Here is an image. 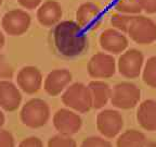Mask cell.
<instances>
[{
  "label": "cell",
  "mask_w": 156,
  "mask_h": 147,
  "mask_svg": "<svg viewBox=\"0 0 156 147\" xmlns=\"http://www.w3.org/2000/svg\"><path fill=\"white\" fill-rule=\"evenodd\" d=\"M53 42L61 56L74 58L83 55L88 49V36L76 21L65 20L54 26Z\"/></svg>",
  "instance_id": "6da1fadb"
},
{
  "label": "cell",
  "mask_w": 156,
  "mask_h": 147,
  "mask_svg": "<svg viewBox=\"0 0 156 147\" xmlns=\"http://www.w3.org/2000/svg\"><path fill=\"white\" fill-rule=\"evenodd\" d=\"M20 118L27 127L39 129L48 123L50 119V107L44 99L32 98L22 106Z\"/></svg>",
  "instance_id": "7a4b0ae2"
},
{
  "label": "cell",
  "mask_w": 156,
  "mask_h": 147,
  "mask_svg": "<svg viewBox=\"0 0 156 147\" xmlns=\"http://www.w3.org/2000/svg\"><path fill=\"white\" fill-rule=\"evenodd\" d=\"M62 103L67 108L78 113H86L92 109L90 91L86 84L75 82L67 86L62 93Z\"/></svg>",
  "instance_id": "3957f363"
},
{
  "label": "cell",
  "mask_w": 156,
  "mask_h": 147,
  "mask_svg": "<svg viewBox=\"0 0 156 147\" xmlns=\"http://www.w3.org/2000/svg\"><path fill=\"white\" fill-rule=\"evenodd\" d=\"M127 35L139 45H150L156 40V23L151 17L136 14L130 21Z\"/></svg>",
  "instance_id": "277c9868"
},
{
  "label": "cell",
  "mask_w": 156,
  "mask_h": 147,
  "mask_svg": "<svg viewBox=\"0 0 156 147\" xmlns=\"http://www.w3.org/2000/svg\"><path fill=\"white\" fill-rule=\"evenodd\" d=\"M141 98V91L131 82H120L112 88L111 104L118 109H132L136 107Z\"/></svg>",
  "instance_id": "5b68a950"
},
{
  "label": "cell",
  "mask_w": 156,
  "mask_h": 147,
  "mask_svg": "<svg viewBox=\"0 0 156 147\" xmlns=\"http://www.w3.org/2000/svg\"><path fill=\"white\" fill-rule=\"evenodd\" d=\"M32 24V17L23 9L7 11L1 19V27L10 36H22Z\"/></svg>",
  "instance_id": "8992f818"
},
{
  "label": "cell",
  "mask_w": 156,
  "mask_h": 147,
  "mask_svg": "<svg viewBox=\"0 0 156 147\" xmlns=\"http://www.w3.org/2000/svg\"><path fill=\"white\" fill-rule=\"evenodd\" d=\"M117 70V62L113 55L107 52H97L88 61V74L94 80L110 78Z\"/></svg>",
  "instance_id": "52a82bcc"
},
{
  "label": "cell",
  "mask_w": 156,
  "mask_h": 147,
  "mask_svg": "<svg viewBox=\"0 0 156 147\" xmlns=\"http://www.w3.org/2000/svg\"><path fill=\"white\" fill-rule=\"evenodd\" d=\"M144 56L136 48L126 49L117 61V70L126 78H136L142 73Z\"/></svg>",
  "instance_id": "ba28073f"
},
{
  "label": "cell",
  "mask_w": 156,
  "mask_h": 147,
  "mask_svg": "<svg viewBox=\"0 0 156 147\" xmlns=\"http://www.w3.org/2000/svg\"><path fill=\"white\" fill-rule=\"evenodd\" d=\"M124 127V118L119 111L114 109H104L97 115V129L106 138H113L122 132Z\"/></svg>",
  "instance_id": "9c48e42d"
},
{
  "label": "cell",
  "mask_w": 156,
  "mask_h": 147,
  "mask_svg": "<svg viewBox=\"0 0 156 147\" xmlns=\"http://www.w3.org/2000/svg\"><path fill=\"white\" fill-rule=\"evenodd\" d=\"M53 125L55 130L60 134L72 135L79 132L83 126V119L78 112L72 110L69 108H62L58 109L53 115Z\"/></svg>",
  "instance_id": "30bf717a"
},
{
  "label": "cell",
  "mask_w": 156,
  "mask_h": 147,
  "mask_svg": "<svg viewBox=\"0 0 156 147\" xmlns=\"http://www.w3.org/2000/svg\"><path fill=\"white\" fill-rule=\"evenodd\" d=\"M15 81L21 91L28 95H34L42 87L44 76L38 68L34 66H26L17 72Z\"/></svg>",
  "instance_id": "8fae6325"
},
{
  "label": "cell",
  "mask_w": 156,
  "mask_h": 147,
  "mask_svg": "<svg viewBox=\"0 0 156 147\" xmlns=\"http://www.w3.org/2000/svg\"><path fill=\"white\" fill-rule=\"evenodd\" d=\"M101 48L111 55H119L128 48L129 40L126 34L116 28H106L100 34L99 37Z\"/></svg>",
  "instance_id": "7c38bea8"
},
{
  "label": "cell",
  "mask_w": 156,
  "mask_h": 147,
  "mask_svg": "<svg viewBox=\"0 0 156 147\" xmlns=\"http://www.w3.org/2000/svg\"><path fill=\"white\" fill-rule=\"evenodd\" d=\"M22 105V93L10 80H0V108L7 112L17 110Z\"/></svg>",
  "instance_id": "4fadbf2b"
},
{
  "label": "cell",
  "mask_w": 156,
  "mask_h": 147,
  "mask_svg": "<svg viewBox=\"0 0 156 147\" xmlns=\"http://www.w3.org/2000/svg\"><path fill=\"white\" fill-rule=\"evenodd\" d=\"M76 22L83 29H97L102 22V11L90 1L81 3L76 11Z\"/></svg>",
  "instance_id": "5bb4252c"
},
{
  "label": "cell",
  "mask_w": 156,
  "mask_h": 147,
  "mask_svg": "<svg viewBox=\"0 0 156 147\" xmlns=\"http://www.w3.org/2000/svg\"><path fill=\"white\" fill-rule=\"evenodd\" d=\"M73 75L67 69H54L49 72L44 82V88L50 96H58L72 83Z\"/></svg>",
  "instance_id": "9a60e30c"
},
{
  "label": "cell",
  "mask_w": 156,
  "mask_h": 147,
  "mask_svg": "<svg viewBox=\"0 0 156 147\" xmlns=\"http://www.w3.org/2000/svg\"><path fill=\"white\" fill-rule=\"evenodd\" d=\"M36 17L39 24L44 27L55 26L63 17L61 3L55 0H46L37 8Z\"/></svg>",
  "instance_id": "2e32d148"
},
{
  "label": "cell",
  "mask_w": 156,
  "mask_h": 147,
  "mask_svg": "<svg viewBox=\"0 0 156 147\" xmlns=\"http://www.w3.org/2000/svg\"><path fill=\"white\" fill-rule=\"evenodd\" d=\"M92 99V108L102 109L111 100L112 87L102 80H93L88 84Z\"/></svg>",
  "instance_id": "e0dca14e"
},
{
  "label": "cell",
  "mask_w": 156,
  "mask_h": 147,
  "mask_svg": "<svg viewBox=\"0 0 156 147\" xmlns=\"http://www.w3.org/2000/svg\"><path fill=\"white\" fill-rule=\"evenodd\" d=\"M136 120L146 131H156V101L146 99L139 105Z\"/></svg>",
  "instance_id": "ac0fdd59"
},
{
  "label": "cell",
  "mask_w": 156,
  "mask_h": 147,
  "mask_svg": "<svg viewBox=\"0 0 156 147\" xmlns=\"http://www.w3.org/2000/svg\"><path fill=\"white\" fill-rule=\"evenodd\" d=\"M146 137L140 131L128 130L118 136L116 147H146Z\"/></svg>",
  "instance_id": "d6986e66"
},
{
  "label": "cell",
  "mask_w": 156,
  "mask_h": 147,
  "mask_svg": "<svg viewBox=\"0 0 156 147\" xmlns=\"http://www.w3.org/2000/svg\"><path fill=\"white\" fill-rule=\"evenodd\" d=\"M142 80L150 87L156 88V56L150 57L142 69Z\"/></svg>",
  "instance_id": "ffe728a7"
},
{
  "label": "cell",
  "mask_w": 156,
  "mask_h": 147,
  "mask_svg": "<svg viewBox=\"0 0 156 147\" xmlns=\"http://www.w3.org/2000/svg\"><path fill=\"white\" fill-rule=\"evenodd\" d=\"M114 8L117 12L132 15L140 14L142 11L139 0H116Z\"/></svg>",
  "instance_id": "44dd1931"
},
{
  "label": "cell",
  "mask_w": 156,
  "mask_h": 147,
  "mask_svg": "<svg viewBox=\"0 0 156 147\" xmlns=\"http://www.w3.org/2000/svg\"><path fill=\"white\" fill-rule=\"evenodd\" d=\"M132 17H133L132 14H125V13L119 12L113 13L112 17H111V24L114 28L118 29L124 34H127V31H128Z\"/></svg>",
  "instance_id": "7402d4cb"
},
{
  "label": "cell",
  "mask_w": 156,
  "mask_h": 147,
  "mask_svg": "<svg viewBox=\"0 0 156 147\" xmlns=\"http://www.w3.org/2000/svg\"><path fill=\"white\" fill-rule=\"evenodd\" d=\"M47 147H77V144L71 136L58 133L48 141Z\"/></svg>",
  "instance_id": "603a6c76"
},
{
  "label": "cell",
  "mask_w": 156,
  "mask_h": 147,
  "mask_svg": "<svg viewBox=\"0 0 156 147\" xmlns=\"http://www.w3.org/2000/svg\"><path fill=\"white\" fill-rule=\"evenodd\" d=\"M80 147H112V144L104 137L89 136L81 143Z\"/></svg>",
  "instance_id": "cb8c5ba5"
},
{
  "label": "cell",
  "mask_w": 156,
  "mask_h": 147,
  "mask_svg": "<svg viewBox=\"0 0 156 147\" xmlns=\"http://www.w3.org/2000/svg\"><path fill=\"white\" fill-rule=\"evenodd\" d=\"M13 76V68L5 56L0 55V80H10Z\"/></svg>",
  "instance_id": "d4e9b609"
},
{
  "label": "cell",
  "mask_w": 156,
  "mask_h": 147,
  "mask_svg": "<svg viewBox=\"0 0 156 147\" xmlns=\"http://www.w3.org/2000/svg\"><path fill=\"white\" fill-rule=\"evenodd\" d=\"M0 147H15V140L12 133L0 127Z\"/></svg>",
  "instance_id": "484cf974"
},
{
  "label": "cell",
  "mask_w": 156,
  "mask_h": 147,
  "mask_svg": "<svg viewBox=\"0 0 156 147\" xmlns=\"http://www.w3.org/2000/svg\"><path fill=\"white\" fill-rule=\"evenodd\" d=\"M17 147H44V143L39 137L29 136L24 138Z\"/></svg>",
  "instance_id": "4316f807"
},
{
  "label": "cell",
  "mask_w": 156,
  "mask_h": 147,
  "mask_svg": "<svg viewBox=\"0 0 156 147\" xmlns=\"http://www.w3.org/2000/svg\"><path fill=\"white\" fill-rule=\"evenodd\" d=\"M139 2L142 11L149 14L156 13V0H139Z\"/></svg>",
  "instance_id": "83f0119b"
},
{
  "label": "cell",
  "mask_w": 156,
  "mask_h": 147,
  "mask_svg": "<svg viewBox=\"0 0 156 147\" xmlns=\"http://www.w3.org/2000/svg\"><path fill=\"white\" fill-rule=\"evenodd\" d=\"M17 2L26 10H35L42 3V0H17Z\"/></svg>",
  "instance_id": "f1b7e54d"
},
{
  "label": "cell",
  "mask_w": 156,
  "mask_h": 147,
  "mask_svg": "<svg viewBox=\"0 0 156 147\" xmlns=\"http://www.w3.org/2000/svg\"><path fill=\"white\" fill-rule=\"evenodd\" d=\"M5 37L3 35V33L0 31V51L2 50V48L5 47Z\"/></svg>",
  "instance_id": "f546056e"
},
{
  "label": "cell",
  "mask_w": 156,
  "mask_h": 147,
  "mask_svg": "<svg viewBox=\"0 0 156 147\" xmlns=\"http://www.w3.org/2000/svg\"><path fill=\"white\" fill-rule=\"evenodd\" d=\"M5 122V113H3V110L0 108V127H2L3 124Z\"/></svg>",
  "instance_id": "4dcf8cb0"
},
{
  "label": "cell",
  "mask_w": 156,
  "mask_h": 147,
  "mask_svg": "<svg viewBox=\"0 0 156 147\" xmlns=\"http://www.w3.org/2000/svg\"><path fill=\"white\" fill-rule=\"evenodd\" d=\"M146 147H156V143H149L146 144Z\"/></svg>",
  "instance_id": "1f68e13d"
},
{
  "label": "cell",
  "mask_w": 156,
  "mask_h": 147,
  "mask_svg": "<svg viewBox=\"0 0 156 147\" xmlns=\"http://www.w3.org/2000/svg\"><path fill=\"white\" fill-rule=\"evenodd\" d=\"M2 1H3V0H0V6L2 5Z\"/></svg>",
  "instance_id": "d6a6232c"
}]
</instances>
